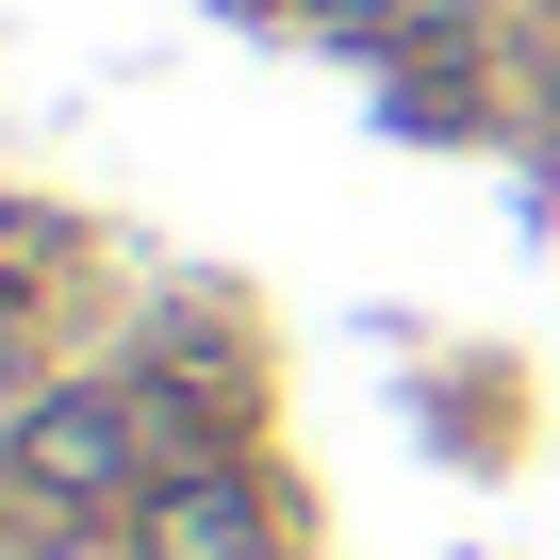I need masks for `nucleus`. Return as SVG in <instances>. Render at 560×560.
I'll use <instances>...</instances> for the list:
<instances>
[{"instance_id": "3", "label": "nucleus", "mask_w": 560, "mask_h": 560, "mask_svg": "<svg viewBox=\"0 0 560 560\" xmlns=\"http://www.w3.org/2000/svg\"><path fill=\"white\" fill-rule=\"evenodd\" d=\"M314 34H347V50H429V34H462V0H314Z\"/></svg>"}, {"instance_id": "2", "label": "nucleus", "mask_w": 560, "mask_h": 560, "mask_svg": "<svg viewBox=\"0 0 560 560\" xmlns=\"http://www.w3.org/2000/svg\"><path fill=\"white\" fill-rule=\"evenodd\" d=\"M149 560H264V511L231 478H182V494H149Z\"/></svg>"}, {"instance_id": "1", "label": "nucleus", "mask_w": 560, "mask_h": 560, "mask_svg": "<svg viewBox=\"0 0 560 560\" xmlns=\"http://www.w3.org/2000/svg\"><path fill=\"white\" fill-rule=\"evenodd\" d=\"M149 396H50V412H18V494H50V511H116L132 478H149Z\"/></svg>"}]
</instances>
